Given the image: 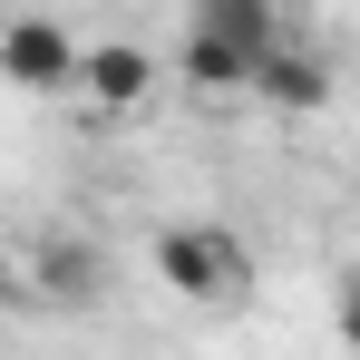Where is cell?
Wrapping results in <instances>:
<instances>
[{
	"label": "cell",
	"mask_w": 360,
	"mask_h": 360,
	"mask_svg": "<svg viewBox=\"0 0 360 360\" xmlns=\"http://www.w3.org/2000/svg\"><path fill=\"white\" fill-rule=\"evenodd\" d=\"M283 0H195L185 10V39H176V68L205 88V98H253L263 59L283 49Z\"/></svg>",
	"instance_id": "obj_1"
},
{
	"label": "cell",
	"mask_w": 360,
	"mask_h": 360,
	"mask_svg": "<svg viewBox=\"0 0 360 360\" xmlns=\"http://www.w3.org/2000/svg\"><path fill=\"white\" fill-rule=\"evenodd\" d=\"M156 283L176 302L234 311V302L253 292V243L224 234V224H176V234H156Z\"/></svg>",
	"instance_id": "obj_2"
},
{
	"label": "cell",
	"mask_w": 360,
	"mask_h": 360,
	"mask_svg": "<svg viewBox=\"0 0 360 360\" xmlns=\"http://www.w3.org/2000/svg\"><path fill=\"white\" fill-rule=\"evenodd\" d=\"M0 78L30 98H68L78 88V39L59 20H0Z\"/></svg>",
	"instance_id": "obj_3"
},
{
	"label": "cell",
	"mask_w": 360,
	"mask_h": 360,
	"mask_svg": "<svg viewBox=\"0 0 360 360\" xmlns=\"http://www.w3.org/2000/svg\"><path fill=\"white\" fill-rule=\"evenodd\" d=\"M78 98H88L98 117H136V108L156 98V49H136V39H88V49H78Z\"/></svg>",
	"instance_id": "obj_4"
},
{
	"label": "cell",
	"mask_w": 360,
	"mask_h": 360,
	"mask_svg": "<svg viewBox=\"0 0 360 360\" xmlns=\"http://www.w3.org/2000/svg\"><path fill=\"white\" fill-rule=\"evenodd\" d=\"M253 98H263L273 117H321V108H331V68H321V49L283 39V49L263 59V78H253Z\"/></svg>",
	"instance_id": "obj_5"
},
{
	"label": "cell",
	"mask_w": 360,
	"mask_h": 360,
	"mask_svg": "<svg viewBox=\"0 0 360 360\" xmlns=\"http://www.w3.org/2000/svg\"><path fill=\"white\" fill-rule=\"evenodd\" d=\"M30 283H39V292H59V302H88V292H98V253H88V243H39Z\"/></svg>",
	"instance_id": "obj_6"
},
{
	"label": "cell",
	"mask_w": 360,
	"mask_h": 360,
	"mask_svg": "<svg viewBox=\"0 0 360 360\" xmlns=\"http://www.w3.org/2000/svg\"><path fill=\"white\" fill-rule=\"evenodd\" d=\"M331 331H341V351H360V273L331 283Z\"/></svg>",
	"instance_id": "obj_7"
},
{
	"label": "cell",
	"mask_w": 360,
	"mask_h": 360,
	"mask_svg": "<svg viewBox=\"0 0 360 360\" xmlns=\"http://www.w3.org/2000/svg\"><path fill=\"white\" fill-rule=\"evenodd\" d=\"M20 292H30V283H20V253L0 243V302H20Z\"/></svg>",
	"instance_id": "obj_8"
}]
</instances>
